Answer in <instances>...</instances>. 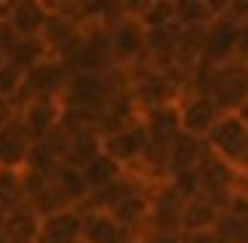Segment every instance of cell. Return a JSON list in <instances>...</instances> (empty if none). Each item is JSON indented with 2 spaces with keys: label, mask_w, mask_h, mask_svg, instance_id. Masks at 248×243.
<instances>
[{
  "label": "cell",
  "mask_w": 248,
  "mask_h": 243,
  "mask_svg": "<svg viewBox=\"0 0 248 243\" xmlns=\"http://www.w3.org/2000/svg\"><path fill=\"white\" fill-rule=\"evenodd\" d=\"M70 70L68 65L57 60V57H46L44 63L32 65L30 70H25V84L16 92V97L8 100L16 113L30 103V100H62L65 89L70 84Z\"/></svg>",
  "instance_id": "obj_1"
},
{
  "label": "cell",
  "mask_w": 248,
  "mask_h": 243,
  "mask_svg": "<svg viewBox=\"0 0 248 243\" xmlns=\"http://www.w3.org/2000/svg\"><path fill=\"white\" fill-rule=\"evenodd\" d=\"M108 44L119 68H135L146 60V27L130 11L108 27Z\"/></svg>",
  "instance_id": "obj_2"
},
{
  "label": "cell",
  "mask_w": 248,
  "mask_h": 243,
  "mask_svg": "<svg viewBox=\"0 0 248 243\" xmlns=\"http://www.w3.org/2000/svg\"><path fill=\"white\" fill-rule=\"evenodd\" d=\"M224 116V111L218 108V103L208 95L200 92H184L178 100V122L181 132L194 138H208L211 130L218 125V119Z\"/></svg>",
  "instance_id": "obj_3"
},
{
  "label": "cell",
  "mask_w": 248,
  "mask_h": 243,
  "mask_svg": "<svg viewBox=\"0 0 248 243\" xmlns=\"http://www.w3.org/2000/svg\"><path fill=\"white\" fill-rule=\"evenodd\" d=\"M143 151H146V130H143L140 119L130 127L113 130L103 135V154L113 160L122 170H132L140 162Z\"/></svg>",
  "instance_id": "obj_4"
},
{
  "label": "cell",
  "mask_w": 248,
  "mask_h": 243,
  "mask_svg": "<svg viewBox=\"0 0 248 243\" xmlns=\"http://www.w3.org/2000/svg\"><path fill=\"white\" fill-rule=\"evenodd\" d=\"M246 138H248V125L246 122H243L237 113H224V116L218 119V125L211 130V135L205 138V146H208L218 160H224L232 168V162H235L237 154H240Z\"/></svg>",
  "instance_id": "obj_5"
},
{
  "label": "cell",
  "mask_w": 248,
  "mask_h": 243,
  "mask_svg": "<svg viewBox=\"0 0 248 243\" xmlns=\"http://www.w3.org/2000/svg\"><path fill=\"white\" fill-rule=\"evenodd\" d=\"M19 119H22L25 130L30 132L32 144H38L65 122V106H62V100H30L19 111Z\"/></svg>",
  "instance_id": "obj_6"
},
{
  "label": "cell",
  "mask_w": 248,
  "mask_h": 243,
  "mask_svg": "<svg viewBox=\"0 0 248 243\" xmlns=\"http://www.w3.org/2000/svg\"><path fill=\"white\" fill-rule=\"evenodd\" d=\"M70 122H73V119H70ZM100 151H103V135H100L94 127L73 122V127H70V138H68V146H65V157H62V165L76 168V170H84L89 162L100 154Z\"/></svg>",
  "instance_id": "obj_7"
},
{
  "label": "cell",
  "mask_w": 248,
  "mask_h": 243,
  "mask_svg": "<svg viewBox=\"0 0 248 243\" xmlns=\"http://www.w3.org/2000/svg\"><path fill=\"white\" fill-rule=\"evenodd\" d=\"M235 30L237 25L227 22L224 16H216L205 27V49L200 65H221L232 60V46H235Z\"/></svg>",
  "instance_id": "obj_8"
},
{
  "label": "cell",
  "mask_w": 248,
  "mask_h": 243,
  "mask_svg": "<svg viewBox=\"0 0 248 243\" xmlns=\"http://www.w3.org/2000/svg\"><path fill=\"white\" fill-rule=\"evenodd\" d=\"M32 151V138L25 130L22 119H14L8 127L0 130V168H25Z\"/></svg>",
  "instance_id": "obj_9"
},
{
  "label": "cell",
  "mask_w": 248,
  "mask_h": 243,
  "mask_svg": "<svg viewBox=\"0 0 248 243\" xmlns=\"http://www.w3.org/2000/svg\"><path fill=\"white\" fill-rule=\"evenodd\" d=\"M81 219L78 208L41 219L35 243H81Z\"/></svg>",
  "instance_id": "obj_10"
},
{
  "label": "cell",
  "mask_w": 248,
  "mask_h": 243,
  "mask_svg": "<svg viewBox=\"0 0 248 243\" xmlns=\"http://www.w3.org/2000/svg\"><path fill=\"white\" fill-rule=\"evenodd\" d=\"M205 149H208V146H205L202 138L178 132L175 141L170 144V151H168V178H178V176H184V173L197 170Z\"/></svg>",
  "instance_id": "obj_11"
},
{
  "label": "cell",
  "mask_w": 248,
  "mask_h": 243,
  "mask_svg": "<svg viewBox=\"0 0 248 243\" xmlns=\"http://www.w3.org/2000/svg\"><path fill=\"white\" fill-rule=\"evenodd\" d=\"M218 219H221V208L205 194H194L184 203L181 211V235L189 232H211L216 230Z\"/></svg>",
  "instance_id": "obj_12"
},
{
  "label": "cell",
  "mask_w": 248,
  "mask_h": 243,
  "mask_svg": "<svg viewBox=\"0 0 248 243\" xmlns=\"http://www.w3.org/2000/svg\"><path fill=\"white\" fill-rule=\"evenodd\" d=\"M46 19H49V6L38 0L11 3V11H8V25L19 38H41Z\"/></svg>",
  "instance_id": "obj_13"
},
{
  "label": "cell",
  "mask_w": 248,
  "mask_h": 243,
  "mask_svg": "<svg viewBox=\"0 0 248 243\" xmlns=\"http://www.w3.org/2000/svg\"><path fill=\"white\" fill-rule=\"evenodd\" d=\"M81 243H127L130 235L116 225L111 213L81 211Z\"/></svg>",
  "instance_id": "obj_14"
},
{
  "label": "cell",
  "mask_w": 248,
  "mask_h": 243,
  "mask_svg": "<svg viewBox=\"0 0 248 243\" xmlns=\"http://www.w3.org/2000/svg\"><path fill=\"white\" fill-rule=\"evenodd\" d=\"M149 187L138 189L135 194H130L127 200H122L116 208L111 211V216L116 219V225L122 227L124 232L130 238H135L138 232L143 230V225H146V219H149Z\"/></svg>",
  "instance_id": "obj_15"
},
{
  "label": "cell",
  "mask_w": 248,
  "mask_h": 243,
  "mask_svg": "<svg viewBox=\"0 0 248 243\" xmlns=\"http://www.w3.org/2000/svg\"><path fill=\"white\" fill-rule=\"evenodd\" d=\"M38 225H41V219L27 206L0 216V232L6 235L8 243H35Z\"/></svg>",
  "instance_id": "obj_16"
},
{
  "label": "cell",
  "mask_w": 248,
  "mask_h": 243,
  "mask_svg": "<svg viewBox=\"0 0 248 243\" xmlns=\"http://www.w3.org/2000/svg\"><path fill=\"white\" fill-rule=\"evenodd\" d=\"M27 206V187L22 168H0V211L11 213Z\"/></svg>",
  "instance_id": "obj_17"
},
{
  "label": "cell",
  "mask_w": 248,
  "mask_h": 243,
  "mask_svg": "<svg viewBox=\"0 0 248 243\" xmlns=\"http://www.w3.org/2000/svg\"><path fill=\"white\" fill-rule=\"evenodd\" d=\"M218 14H221V3L186 0V3H175V25L178 27H208Z\"/></svg>",
  "instance_id": "obj_18"
},
{
  "label": "cell",
  "mask_w": 248,
  "mask_h": 243,
  "mask_svg": "<svg viewBox=\"0 0 248 243\" xmlns=\"http://www.w3.org/2000/svg\"><path fill=\"white\" fill-rule=\"evenodd\" d=\"M130 11L146 30H159L175 22V3H130Z\"/></svg>",
  "instance_id": "obj_19"
},
{
  "label": "cell",
  "mask_w": 248,
  "mask_h": 243,
  "mask_svg": "<svg viewBox=\"0 0 248 243\" xmlns=\"http://www.w3.org/2000/svg\"><path fill=\"white\" fill-rule=\"evenodd\" d=\"M49 54V49H46V44L41 41V38H16V44L8 49L6 60L14 65H19L22 70H30L32 65L44 63Z\"/></svg>",
  "instance_id": "obj_20"
},
{
  "label": "cell",
  "mask_w": 248,
  "mask_h": 243,
  "mask_svg": "<svg viewBox=\"0 0 248 243\" xmlns=\"http://www.w3.org/2000/svg\"><path fill=\"white\" fill-rule=\"evenodd\" d=\"M81 173H84V181H87L89 192H94V189L108 187V184H111V181H116L119 176H124V170L119 168L113 160H108V157L100 151V154L94 157V160L89 162V165L81 170Z\"/></svg>",
  "instance_id": "obj_21"
},
{
  "label": "cell",
  "mask_w": 248,
  "mask_h": 243,
  "mask_svg": "<svg viewBox=\"0 0 248 243\" xmlns=\"http://www.w3.org/2000/svg\"><path fill=\"white\" fill-rule=\"evenodd\" d=\"M22 84H25V70L6 60V65L0 68V97H3V100H14V97H16V92L22 89Z\"/></svg>",
  "instance_id": "obj_22"
},
{
  "label": "cell",
  "mask_w": 248,
  "mask_h": 243,
  "mask_svg": "<svg viewBox=\"0 0 248 243\" xmlns=\"http://www.w3.org/2000/svg\"><path fill=\"white\" fill-rule=\"evenodd\" d=\"M232 60L240 65H248V22L237 25L235 30V46H232Z\"/></svg>",
  "instance_id": "obj_23"
},
{
  "label": "cell",
  "mask_w": 248,
  "mask_h": 243,
  "mask_svg": "<svg viewBox=\"0 0 248 243\" xmlns=\"http://www.w3.org/2000/svg\"><path fill=\"white\" fill-rule=\"evenodd\" d=\"M218 16H224L232 25H246L248 22V3H235V0L221 3V14Z\"/></svg>",
  "instance_id": "obj_24"
},
{
  "label": "cell",
  "mask_w": 248,
  "mask_h": 243,
  "mask_svg": "<svg viewBox=\"0 0 248 243\" xmlns=\"http://www.w3.org/2000/svg\"><path fill=\"white\" fill-rule=\"evenodd\" d=\"M135 243H181V232H162V230H140Z\"/></svg>",
  "instance_id": "obj_25"
},
{
  "label": "cell",
  "mask_w": 248,
  "mask_h": 243,
  "mask_svg": "<svg viewBox=\"0 0 248 243\" xmlns=\"http://www.w3.org/2000/svg\"><path fill=\"white\" fill-rule=\"evenodd\" d=\"M232 170H235L243 181H248V138H246V144H243L240 154L235 157V162H232Z\"/></svg>",
  "instance_id": "obj_26"
},
{
  "label": "cell",
  "mask_w": 248,
  "mask_h": 243,
  "mask_svg": "<svg viewBox=\"0 0 248 243\" xmlns=\"http://www.w3.org/2000/svg\"><path fill=\"white\" fill-rule=\"evenodd\" d=\"M19 113H16V108L11 106V103H8V100H3L0 97V130H3V127H8L14 122V119H16Z\"/></svg>",
  "instance_id": "obj_27"
},
{
  "label": "cell",
  "mask_w": 248,
  "mask_h": 243,
  "mask_svg": "<svg viewBox=\"0 0 248 243\" xmlns=\"http://www.w3.org/2000/svg\"><path fill=\"white\" fill-rule=\"evenodd\" d=\"M237 116H240L243 122H246V125H248V100H246V103H243V106H240V111H237Z\"/></svg>",
  "instance_id": "obj_28"
},
{
  "label": "cell",
  "mask_w": 248,
  "mask_h": 243,
  "mask_svg": "<svg viewBox=\"0 0 248 243\" xmlns=\"http://www.w3.org/2000/svg\"><path fill=\"white\" fill-rule=\"evenodd\" d=\"M8 11H11V3H0V19H8Z\"/></svg>",
  "instance_id": "obj_29"
},
{
  "label": "cell",
  "mask_w": 248,
  "mask_h": 243,
  "mask_svg": "<svg viewBox=\"0 0 248 243\" xmlns=\"http://www.w3.org/2000/svg\"><path fill=\"white\" fill-rule=\"evenodd\" d=\"M3 65H6V51L0 49V68H3Z\"/></svg>",
  "instance_id": "obj_30"
},
{
  "label": "cell",
  "mask_w": 248,
  "mask_h": 243,
  "mask_svg": "<svg viewBox=\"0 0 248 243\" xmlns=\"http://www.w3.org/2000/svg\"><path fill=\"white\" fill-rule=\"evenodd\" d=\"M0 243H8V241H6V235H3V232H0Z\"/></svg>",
  "instance_id": "obj_31"
},
{
  "label": "cell",
  "mask_w": 248,
  "mask_h": 243,
  "mask_svg": "<svg viewBox=\"0 0 248 243\" xmlns=\"http://www.w3.org/2000/svg\"><path fill=\"white\" fill-rule=\"evenodd\" d=\"M243 189H246V192H248V181H243Z\"/></svg>",
  "instance_id": "obj_32"
},
{
  "label": "cell",
  "mask_w": 248,
  "mask_h": 243,
  "mask_svg": "<svg viewBox=\"0 0 248 243\" xmlns=\"http://www.w3.org/2000/svg\"><path fill=\"white\" fill-rule=\"evenodd\" d=\"M127 243H135V241H132V238H130V241H127Z\"/></svg>",
  "instance_id": "obj_33"
},
{
  "label": "cell",
  "mask_w": 248,
  "mask_h": 243,
  "mask_svg": "<svg viewBox=\"0 0 248 243\" xmlns=\"http://www.w3.org/2000/svg\"><path fill=\"white\" fill-rule=\"evenodd\" d=\"M0 216H3V211H0Z\"/></svg>",
  "instance_id": "obj_34"
},
{
  "label": "cell",
  "mask_w": 248,
  "mask_h": 243,
  "mask_svg": "<svg viewBox=\"0 0 248 243\" xmlns=\"http://www.w3.org/2000/svg\"><path fill=\"white\" fill-rule=\"evenodd\" d=\"M246 243H248V241H246Z\"/></svg>",
  "instance_id": "obj_35"
}]
</instances>
